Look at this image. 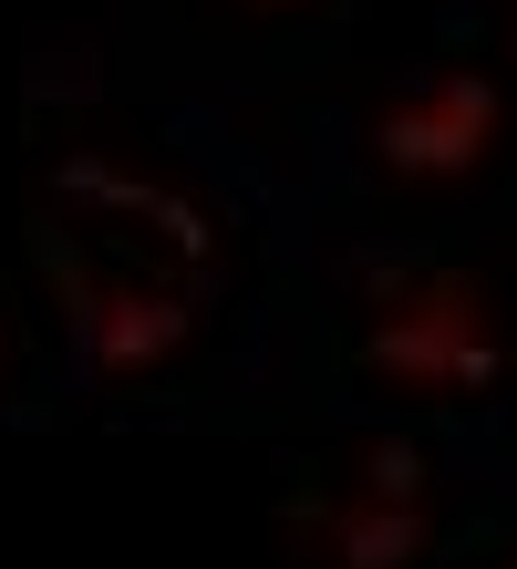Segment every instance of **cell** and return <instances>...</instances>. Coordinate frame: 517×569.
<instances>
[{
	"label": "cell",
	"mask_w": 517,
	"mask_h": 569,
	"mask_svg": "<svg viewBox=\"0 0 517 569\" xmlns=\"http://www.w3.org/2000/svg\"><path fill=\"white\" fill-rule=\"evenodd\" d=\"M0 362H11V321H0Z\"/></svg>",
	"instance_id": "8992f818"
},
{
	"label": "cell",
	"mask_w": 517,
	"mask_h": 569,
	"mask_svg": "<svg viewBox=\"0 0 517 569\" xmlns=\"http://www.w3.org/2000/svg\"><path fill=\"white\" fill-rule=\"evenodd\" d=\"M341 373L404 415H487L517 373V300L487 259H362L341 300Z\"/></svg>",
	"instance_id": "6da1fadb"
},
{
	"label": "cell",
	"mask_w": 517,
	"mask_h": 569,
	"mask_svg": "<svg viewBox=\"0 0 517 569\" xmlns=\"http://www.w3.org/2000/svg\"><path fill=\"white\" fill-rule=\"evenodd\" d=\"M62 197L93 208V218H52L42 228L52 290H62V311H73L83 352L103 373H156L197 331V270H207L197 208L166 197V187H135V177H93V166H73Z\"/></svg>",
	"instance_id": "7a4b0ae2"
},
{
	"label": "cell",
	"mask_w": 517,
	"mask_h": 569,
	"mask_svg": "<svg viewBox=\"0 0 517 569\" xmlns=\"http://www.w3.org/2000/svg\"><path fill=\"white\" fill-rule=\"evenodd\" d=\"M497 156H507V83L476 62H425L362 124V187L394 208H445V197L487 187Z\"/></svg>",
	"instance_id": "277c9868"
},
{
	"label": "cell",
	"mask_w": 517,
	"mask_h": 569,
	"mask_svg": "<svg viewBox=\"0 0 517 569\" xmlns=\"http://www.w3.org/2000/svg\"><path fill=\"white\" fill-rule=\"evenodd\" d=\"M280 528L310 569H425L445 539V477L414 435H352L341 456L300 466Z\"/></svg>",
	"instance_id": "3957f363"
},
{
	"label": "cell",
	"mask_w": 517,
	"mask_h": 569,
	"mask_svg": "<svg viewBox=\"0 0 517 569\" xmlns=\"http://www.w3.org/2000/svg\"><path fill=\"white\" fill-rule=\"evenodd\" d=\"M497 569H517V559H497Z\"/></svg>",
	"instance_id": "ba28073f"
},
{
	"label": "cell",
	"mask_w": 517,
	"mask_h": 569,
	"mask_svg": "<svg viewBox=\"0 0 517 569\" xmlns=\"http://www.w3.org/2000/svg\"><path fill=\"white\" fill-rule=\"evenodd\" d=\"M197 42H290V31L331 21L341 0H166Z\"/></svg>",
	"instance_id": "5b68a950"
},
{
	"label": "cell",
	"mask_w": 517,
	"mask_h": 569,
	"mask_svg": "<svg viewBox=\"0 0 517 569\" xmlns=\"http://www.w3.org/2000/svg\"><path fill=\"white\" fill-rule=\"evenodd\" d=\"M507 42H517V0H507Z\"/></svg>",
	"instance_id": "52a82bcc"
}]
</instances>
